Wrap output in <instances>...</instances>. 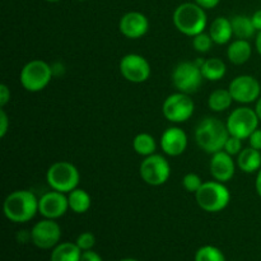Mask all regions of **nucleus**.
<instances>
[{
    "label": "nucleus",
    "mask_w": 261,
    "mask_h": 261,
    "mask_svg": "<svg viewBox=\"0 0 261 261\" xmlns=\"http://www.w3.org/2000/svg\"><path fill=\"white\" fill-rule=\"evenodd\" d=\"M195 111V103L190 94L176 92L165 99L162 106L163 116L173 124H181L190 119Z\"/></svg>",
    "instance_id": "6e6552de"
},
{
    "label": "nucleus",
    "mask_w": 261,
    "mask_h": 261,
    "mask_svg": "<svg viewBox=\"0 0 261 261\" xmlns=\"http://www.w3.org/2000/svg\"><path fill=\"white\" fill-rule=\"evenodd\" d=\"M229 138L227 125L216 117H206L198 124L195 130V140L199 147L209 154H214L224 149Z\"/></svg>",
    "instance_id": "f03ea898"
},
{
    "label": "nucleus",
    "mask_w": 261,
    "mask_h": 261,
    "mask_svg": "<svg viewBox=\"0 0 261 261\" xmlns=\"http://www.w3.org/2000/svg\"><path fill=\"white\" fill-rule=\"evenodd\" d=\"M46 181L53 190L69 194L78 188L81 173L73 163L59 161L48 167L46 172Z\"/></svg>",
    "instance_id": "39448f33"
},
{
    "label": "nucleus",
    "mask_w": 261,
    "mask_h": 261,
    "mask_svg": "<svg viewBox=\"0 0 261 261\" xmlns=\"http://www.w3.org/2000/svg\"><path fill=\"white\" fill-rule=\"evenodd\" d=\"M133 148L135 152L143 157H148L155 153L157 149V144H155V139L148 133H140L133 140Z\"/></svg>",
    "instance_id": "a878e982"
},
{
    "label": "nucleus",
    "mask_w": 261,
    "mask_h": 261,
    "mask_svg": "<svg viewBox=\"0 0 261 261\" xmlns=\"http://www.w3.org/2000/svg\"><path fill=\"white\" fill-rule=\"evenodd\" d=\"M255 188H256L257 194H259V196L261 198V168L259 170V172H257L256 181H255Z\"/></svg>",
    "instance_id": "4c0bfd02"
},
{
    "label": "nucleus",
    "mask_w": 261,
    "mask_h": 261,
    "mask_svg": "<svg viewBox=\"0 0 261 261\" xmlns=\"http://www.w3.org/2000/svg\"><path fill=\"white\" fill-rule=\"evenodd\" d=\"M78 2H86V0H78Z\"/></svg>",
    "instance_id": "37998d69"
},
{
    "label": "nucleus",
    "mask_w": 261,
    "mask_h": 261,
    "mask_svg": "<svg viewBox=\"0 0 261 261\" xmlns=\"http://www.w3.org/2000/svg\"><path fill=\"white\" fill-rule=\"evenodd\" d=\"M259 121L260 119L255 110L250 107H239L229 114L226 125L229 135L244 140L257 129Z\"/></svg>",
    "instance_id": "1a4fd4ad"
},
{
    "label": "nucleus",
    "mask_w": 261,
    "mask_h": 261,
    "mask_svg": "<svg viewBox=\"0 0 261 261\" xmlns=\"http://www.w3.org/2000/svg\"><path fill=\"white\" fill-rule=\"evenodd\" d=\"M244 149L242 148V139L241 138L233 137V135H229V138L227 139L226 144H224V152H227L231 155H239L240 152Z\"/></svg>",
    "instance_id": "7c9ffc66"
},
{
    "label": "nucleus",
    "mask_w": 261,
    "mask_h": 261,
    "mask_svg": "<svg viewBox=\"0 0 261 261\" xmlns=\"http://www.w3.org/2000/svg\"><path fill=\"white\" fill-rule=\"evenodd\" d=\"M82 250L73 242H61L51 252L50 261H81Z\"/></svg>",
    "instance_id": "412c9836"
},
{
    "label": "nucleus",
    "mask_w": 261,
    "mask_h": 261,
    "mask_svg": "<svg viewBox=\"0 0 261 261\" xmlns=\"http://www.w3.org/2000/svg\"><path fill=\"white\" fill-rule=\"evenodd\" d=\"M120 73L132 83H144L150 76V65L144 56L139 54H127L120 60Z\"/></svg>",
    "instance_id": "f8f14e48"
},
{
    "label": "nucleus",
    "mask_w": 261,
    "mask_h": 261,
    "mask_svg": "<svg viewBox=\"0 0 261 261\" xmlns=\"http://www.w3.org/2000/svg\"><path fill=\"white\" fill-rule=\"evenodd\" d=\"M209 170L214 180L226 184L234 176V161L232 160L231 154L221 150L212 154Z\"/></svg>",
    "instance_id": "f3484780"
},
{
    "label": "nucleus",
    "mask_w": 261,
    "mask_h": 261,
    "mask_svg": "<svg viewBox=\"0 0 261 261\" xmlns=\"http://www.w3.org/2000/svg\"><path fill=\"white\" fill-rule=\"evenodd\" d=\"M252 48L251 45L247 40H242V38H237L227 48V58L234 65H242V64L247 63L249 59L251 58Z\"/></svg>",
    "instance_id": "6ab92c4d"
},
{
    "label": "nucleus",
    "mask_w": 261,
    "mask_h": 261,
    "mask_svg": "<svg viewBox=\"0 0 261 261\" xmlns=\"http://www.w3.org/2000/svg\"><path fill=\"white\" fill-rule=\"evenodd\" d=\"M256 48H257V53H259L260 56H261V31L259 32V35H257V37H256Z\"/></svg>",
    "instance_id": "ea45409f"
},
{
    "label": "nucleus",
    "mask_w": 261,
    "mask_h": 261,
    "mask_svg": "<svg viewBox=\"0 0 261 261\" xmlns=\"http://www.w3.org/2000/svg\"><path fill=\"white\" fill-rule=\"evenodd\" d=\"M195 261H226V256L218 247L206 245L196 251Z\"/></svg>",
    "instance_id": "bb28decb"
},
{
    "label": "nucleus",
    "mask_w": 261,
    "mask_h": 261,
    "mask_svg": "<svg viewBox=\"0 0 261 261\" xmlns=\"http://www.w3.org/2000/svg\"><path fill=\"white\" fill-rule=\"evenodd\" d=\"M75 244L78 245L82 251H88V250L93 249L94 244H96V237L91 232H83L78 236Z\"/></svg>",
    "instance_id": "c756f323"
},
{
    "label": "nucleus",
    "mask_w": 261,
    "mask_h": 261,
    "mask_svg": "<svg viewBox=\"0 0 261 261\" xmlns=\"http://www.w3.org/2000/svg\"><path fill=\"white\" fill-rule=\"evenodd\" d=\"M142 180L150 186H161L168 181L171 176V166L163 155L154 154L144 158L139 167Z\"/></svg>",
    "instance_id": "9d476101"
},
{
    "label": "nucleus",
    "mask_w": 261,
    "mask_h": 261,
    "mask_svg": "<svg viewBox=\"0 0 261 261\" xmlns=\"http://www.w3.org/2000/svg\"><path fill=\"white\" fill-rule=\"evenodd\" d=\"M69 209L76 214H84L89 211L92 205V198L83 189H74L68 194Z\"/></svg>",
    "instance_id": "4be33fe9"
},
{
    "label": "nucleus",
    "mask_w": 261,
    "mask_h": 261,
    "mask_svg": "<svg viewBox=\"0 0 261 261\" xmlns=\"http://www.w3.org/2000/svg\"><path fill=\"white\" fill-rule=\"evenodd\" d=\"M119 30L125 37L137 40L143 37L149 30V20L143 13L129 12L121 17L119 22Z\"/></svg>",
    "instance_id": "2eb2a0df"
},
{
    "label": "nucleus",
    "mask_w": 261,
    "mask_h": 261,
    "mask_svg": "<svg viewBox=\"0 0 261 261\" xmlns=\"http://www.w3.org/2000/svg\"><path fill=\"white\" fill-rule=\"evenodd\" d=\"M10 99V89L7 84H0V107H4Z\"/></svg>",
    "instance_id": "72a5a7b5"
},
{
    "label": "nucleus",
    "mask_w": 261,
    "mask_h": 261,
    "mask_svg": "<svg viewBox=\"0 0 261 261\" xmlns=\"http://www.w3.org/2000/svg\"><path fill=\"white\" fill-rule=\"evenodd\" d=\"M250 147L255 148V149L261 150V129H256L251 135L249 137Z\"/></svg>",
    "instance_id": "2f4dec72"
},
{
    "label": "nucleus",
    "mask_w": 261,
    "mask_h": 261,
    "mask_svg": "<svg viewBox=\"0 0 261 261\" xmlns=\"http://www.w3.org/2000/svg\"><path fill=\"white\" fill-rule=\"evenodd\" d=\"M61 239V228L55 219H42L31 229V240L33 245L41 250L54 249Z\"/></svg>",
    "instance_id": "9b49d317"
},
{
    "label": "nucleus",
    "mask_w": 261,
    "mask_h": 261,
    "mask_svg": "<svg viewBox=\"0 0 261 261\" xmlns=\"http://www.w3.org/2000/svg\"><path fill=\"white\" fill-rule=\"evenodd\" d=\"M119 261H138V260L130 259V257H127V259H122V260H119Z\"/></svg>",
    "instance_id": "a19ab883"
},
{
    "label": "nucleus",
    "mask_w": 261,
    "mask_h": 261,
    "mask_svg": "<svg viewBox=\"0 0 261 261\" xmlns=\"http://www.w3.org/2000/svg\"><path fill=\"white\" fill-rule=\"evenodd\" d=\"M8 127H9V119L8 115L5 114L4 110H0V137L4 138L8 133Z\"/></svg>",
    "instance_id": "473e14b6"
},
{
    "label": "nucleus",
    "mask_w": 261,
    "mask_h": 261,
    "mask_svg": "<svg viewBox=\"0 0 261 261\" xmlns=\"http://www.w3.org/2000/svg\"><path fill=\"white\" fill-rule=\"evenodd\" d=\"M195 199L198 205L208 213H218L226 209L231 201V193L223 182L206 181L196 191Z\"/></svg>",
    "instance_id": "20e7f679"
},
{
    "label": "nucleus",
    "mask_w": 261,
    "mask_h": 261,
    "mask_svg": "<svg viewBox=\"0 0 261 261\" xmlns=\"http://www.w3.org/2000/svg\"><path fill=\"white\" fill-rule=\"evenodd\" d=\"M201 69L191 61H182L177 64L172 71V83L178 92L193 94L199 91L203 84Z\"/></svg>",
    "instance_id": "0eeeda50"
},
{
    "label": "nucleus",
    "mask_w": 261,
    "mask_h": 261,
    "mask_svg": "<svg viewBox=\"0 0 261 261\" xmlns=\"http://www.w3.org/2000/svg\"><path fill=\"white\" fill-rule=\"evenodd\" d=\"M45 2H48V3H56V2H60V0H45Z\"/></svg>",
    "instance_id": "79ce46f5"
},
{
    "label": "nucleus",
    "mask_w": 261,
    "mask_h": 261,
    "mask_svg": "<svg viewBox=\"0 0 261 261\" xmlns=\"http://www.w3.org/2000/svg\"><path fill=\"white\" fill-rule=\"evenodd\" d=\"M54 75L53 66L43 60H31L20 70L19 81L23 88L28 92H40L45 89Z\"/></svg>",
    "instance_id": "423d86ee"
},
{
    "label": "nucleus",
    "mask_w": 261,
    "mask_h": 261,
    "mask_svg": "<svg viewBox=\"0 0 261 261\" xmlns=\"http://www.w3.org/2000/svg\"><path fill=\"white\" fill-rule=\"evenodd\" d=\"M3 209L13 223H27L38 213V199L30 190H15L5 198Z\"/></svg>",
    "instance_id": "f257e3e1"
},
{
    "label": "nucleus",
    "mask_w": 261,
    "mask_h": 261,
    "mask_svg": "<svg viewBox=\"0 0 261 261\" xmlns=\"http://www.w3.org/2000/svg\"><path fill=\"white\" fill-rule=\"evenodd\" d=\"M194 2L200 5L201 8H204V9H213L219 4L221 0H194Z\"/></svg>",
    "instance_id": "c9c22d12"
},
{
    "label": "nucleus",
    "mask_w": 261,
    "mask_h": 261,
    "mask_svg": "<svg viewBox=\"0 0 261 261\" xmlns=\"http://www.w3.org/2000/svg\"><path fill=\"white\" fill-rule=\"evenodd\" d=\"M233 98L228 89H216L208 98V106L214 112H223L231 107Z\"/></svg>",
    "instance_id": "393cba45"
},
{
    "label": "nucleus",
    "mask_w": 261,
    "mask_h": 261,
    "mask_svg": "<svg viewBox=\"0 0 261 261\" xmlns=\"http://www.w3.org/2000/svg\"><path fill=\"white\" fill-rule=\"evenodd\" d=\"M68 196L60 191H48L38 199V213L47 219L61 218L68 212Z\"/></svg>",
    "instance_id": "4468645a"
},
{
    "label": "nucleus",
    "mask_w": 261,
    "mask_h": 261,
    "mask_svg": "<svg viewBox=\"0 0 261 261\" xmlns=\"http://www.w3.org/2000/svg\"><path fill=\"white\" fill-rule=\"evenodd\" d=\"M228 91L233 101L246 105L259 99L261 87L255 76L239 75L229 83Z\"/></svg>",
    "instance_id": "ddd939ff"
},
{
    "label": "nucleus",
    "mask_w": 261,
    "mask_h": 261,
    "mask_svg": "<svg viewBox=\"0 0 261 261\" xmlns=\"http://www.w3.org/2000/svg\"><path fill=\"white\" fill-rule=\"evenodd\" d=\"M251 19H252V23H254V27L256 28V31H261V9L256 10V12L254 13V14L251 15Z\"/></svg>",
    "instance_id": "e433bc0d"
},
{
    "label": "nucleus",
    "mask_w": 261,
    "mask_h": 261,
    "mask_svg": "<svg viewBox=\"0 0 261 261\" xmlns=\"http://www.w3.org/2000/svg\"><path fill=\"white\" fill-rule=\"evenodd\" d=\"M209 35L212 40L217 45H226L231 41L233 36V30H232L231 19L224 17H218L213 20L209 28Z\"/></svg>",
    "instance_id": "a211bd4d"
},
{
    "label": "nucleus",
    "mask_w": 261,
    "mask_h": 261,
    "mask_svg": "<svg viewBox=\"0 0 261 261\" xmlns=\"http://www.w3.org/2000/svg\"><path fill=\"white\" fill-rule=\"evenodd\" d=\"M81 261H103L102 257L99 256L97 252H94L93 250H88V251L82 252Z\"/></svg>",
    "instance_id": "f704fd0d"
},
{
    "label": "nucleus",
    "mask_w": 261,
    "mask_h": 261,
    "mask_svg": "<svg viewBox=\"0 0 261 261\" xmlns=\"http://www.w3.org/2000/svg\"><path fill=\"white\" fill-rule=\"evenodd\" d=\"M188 147V135L181 127H168L161 137V148L163 153L171 157L181 155Z\"/></svg>",
    "instance_id": "dca6fc26"
},
{
    "label": "nucleus",
    "mask_w": 261,
    "mask_h": 261,
    "mask_svg": "<svg viewBox=\"0 0 261 261\" xmlns=\"http://www.w3.org/2000/svg\"><path fill=\"white\" fill-rule=\"evenodd\" d=\"M213 43L214 42L213 40H212L209 33L201 32L193 37V46L198 53H201V54L208 53V51L212 48V46H213Z\"/></svg>",
    "instance_id": "cd10ccee"
},
{
    "label": "nucleus",
    "mask_w": 261,
    "mask_h": 261,
    "mask_svg": "<svg viewBox=\"0 0 261 261\" xmlns=\"http://www.w3.org/2000/svg\"><path fill=\"white\" fill-rule=\"evenodd\" d=\"M200 69L204 79H206L209 82L221 81L226 75L227 71V66L224 64V61L218 58H212L205 60Z\"/></svg>",
    "instance_id": "5701e85b"
},
{
    "label": "nucleus",
    "mask_w": 261,
    "mask_h": 261,
    "mask_svg": "<svg viewBox=\"0 0 261 261\" xmlns=\"http://www.w3.org/2000/svg\"><path fill=\"white\" fill-rule=\"evenodd\" d=\"M237 166L246 173L259 172L261 167V153L255 148H245L237 155Z\"/></svg>",
    "instance_id": "aec40b11"
},
{
    "label": "nucleus",
    "mask_w": 261,
    "mask_h": 261,
    "mask_svg": "<svg viewBox=\"0 0 261 261\" xmlns=\"http://www.w3.org/2000/svg\"><path fill=\"white\" fill-rule=\"evenodd\" d=\"M255 111H256L257 116L261 120V97H259V99L256 101V107H255Z\"/></svg>",
    "instance_id": "58836bf2"
},
{
    "label": "nucleus",
    "mask_w": 261,
    "mask_h": 261,
    "mask_svg": "<svg viewBox=\"0 0 261 261\" xmlns=\"http://www.w3.org/2000/svg\"><path fill=\"white\" fill-rule=\"evenodd\" d=\"M208 23L206 13L204 8L196 3H182L173 12V24L178 32L186 36L199 35L204 32Z\"/></svg>",
    "instance_id": "7ed1b4c3"
},
{
    "label": "nucleus",
    "mask_w": 261,
    "mask_h": 261,
    "mask_svg": "<svg viewBox=\"0 0 261 261\" xmlns=\"http://www.w3.org/2000/svg\"><path fill=\"white\" fill-rule=\"evenodd\" d=\"M231 23L233 35L237 38L249 40L256 32V28L254 27L251 17H247V15H234L231 19Z\"/></svg>",
    "instance_id": "b1692460"
},
{
    "label": "nucleus",
    "mask_w": 261,
    "mask_h": 261,
    "mask_svg": "<svg viewBox=\"0 0 261 261\" xmlns=\"http://www.w3.org/2000/svg\"><path fill=\"white\" fill-rule=\"evenodd\" d=\"M203 180L200 178V176L196 175V173H186L182 178V186L185 188L186 191L189 193L196 194V191L203 186Z\"/></svg>",
    "instance_id": "c85d7f7f"
}]
</instances>
